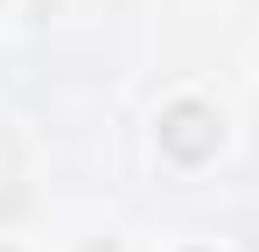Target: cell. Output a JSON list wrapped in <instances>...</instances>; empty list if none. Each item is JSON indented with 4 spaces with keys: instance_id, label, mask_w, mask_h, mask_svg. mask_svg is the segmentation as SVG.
Instances as JSON below:
<instances>
[{
    "instance_id": "obj_1",
    "label": "cell",
    "mask_w": 259,
    "mask_h": 252,
    "mask_svg": "<svg viewBox=\"0 0 259 252\" xmlns=\"http://www.w3.org/2000/svg\"><path fill=\"white\" fill-rule=\"evenodd\" d=\"M203 126H210V119H203L196 105H182V112H175V119H168V140H175V147H182V154H203V147H210V140H217V133H203Z\"/></svg>"
}]
</instances>
